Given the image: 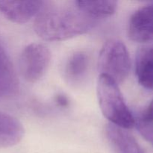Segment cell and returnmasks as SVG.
Returning a JSON list of instances; mask_svg holds the SVG:
<instances>
[{"instance_id":"1","label":"cell","mask_w":153,"mask_h":153,"mask_svg":"<svg viewBox=\"0 0 153 153\" xmlns=\"http://www.w3.org/2000/svg\"><path fill=\"white\" fill-rule=\"evenodd\" d=\"M97 19L78 8L70 6H43L34 24L36 34L45 40L61 41L88 32Z\"/></svg>"},{"instance_id":"2","label":"cell","mask_w":153,"mask_h":153,"mask_svg":"<svg viewBox=\"0 0 153 153\" xmlns=\"http://www.w3.org/2000/svg\"><path fill=\"white\" fill-rule=\"evenodd\" d=\"M97 91L102 112L111 124L124 129L134 126V117L124 101L118 84L105 75H100Z\"/></svg>"},{"instance_id":"3","label":"cell","mask_w":153,"mask_h":153,"mask_svg":"<svg viewBox=\"0 0 153 153\" xmlns=\"http://www.w3.org/2000/svg\"><path fill=\"white\" fill-rule=\"evenodd\" d=\"M99 72L117 84L122 83L128 77L131 68L130 56L122 41L111 39L102 46L99 57Z\"/></svg>"},{"instance_id":"4","label":"cell","mask_w":153,"mask_h":153,"mask_svg":"<svg viewBox=\"0 0 153 153\" xmlns=\"http://www.w3.org/2000/svg\"><path fill=\"white\" fill-rule=\"evenodd\" d=\"M50 61L51 52L46 46L31 43L24 48L19 55V71L25 81L36 82L45 74Z\"/></svg>"},{"instance_id":"5","label":"cell","mask_w":153,"mask_h":153,"mask_svg":"<svg viewBox=\"0 0 153 153\" xmlns=\"http://www.w3.org/2000/svg\"><path fill=\"white\" fill-rule=\"evenodd\" d=\"M128 35L131 40L140 43L152 42V4H148L136 10L130 17Z\"/></svg>"},{"instance_id":"6","label":"cell","mask_w":153,"mask_h":153,"mask_svg":"<svg viewBox=\"0 0 153 153\" xmlns=\"http://www.w3.org/2000/svg\"><path fill=\"white\" fill-rule=\"evenodd\" d=\"M45 4L43 1H0V12L11 22L22 24L38 14Z\"/></svg>"},{"instance_id":"7","label":"cell","mask_w":153,"mask_h":153,"mask_svg":"<svg viewBox=\"0 0 153 153\" xmlns=\"http://www.w3.org/2000/svg\"><path fill=\"white\" fill-rule=\"evenodd\" d=\"M19 81L11 61L0 44V102L16 95Z\"/></svg>"},{"instance_id":"8","label":"cell","mask_w":153,"mask_h":153,"mask_svg":"<svg viewBox=\"0 0 153 153\" xmlns=\"http://www.w3.org/2000/svg\"><path fill=\"white\" fill-rule=\"evenodd\" d=\"M105 134L115 153H142L136 139L124 128L110 123L106 126Z\"/></svg>"},{"instance_id":"9","label":"cell","mask_w":153,"mask_h":153,"mask_svg":"<svg viewBox=\"0 0 153 153\" xmlns=\"http://www.w3.org/2000/svg\"><path fill=\"white\" fill-rule=\"evenodd\" d=\"M24 134L23 126L16 118L0 112V147H10L17 144Z\"/></svg>"},{"instance_id":"10","label":"cell","mask_w":153,"mask_h":153,"mask_svg":"<svg viewBox=\"0 0 153 153\" xmlns=\"http://www.w3.org/2000/svg\"><path fill=\"white\" fill-rule=\"evenodd\" d=\"M135 70L139 84L145 89L151 91L153 80L152 46H142L139 49L136 56Z\"/></svg>"},{"instance_id":"11","label":"cell","mask_w":153,"mask_h":153,"mask_svg":"<svg viewBox=\"0 0 153 153\" xmlns=\"http://www.w3.org/2000/svg\"><path fill=\"white\" fill-rule=\"evenodd\" d=\"M89 57L85 52L79 51L70 56L65 67V76L71 83L80 82L86 76L89 67Z\"/></svg>"},{"instance_id":"12","label":"cell","mask_w":153,"mask_h":153,"mask_svg":"<svg viewBox=\"0 0 153 153\" xmlns=\"http://www.w3.org/2000/svg\"><path fill=\"white\" fill-rule=\"evenodd\" d=\"M76 7L91 17L99 18L110 16L115 13L117 8V1H74Z\"/></svg>"},{"instance_id":"13","label":"cell","mask_w":153,"mask_h":153,"mask_svg":"<svg viewBox=\"0 0 153 153\" xmlns=\"http://www.w3.org/2000/svg\"><path fill=\"white\" fill-rule=\"evenodd\" d=\"M134 119V126L143 138L149 141L152 142L153 130H152V102L142 109L137 114Z\"/></svg>"},{"instance_id":"14","label":"cell","mask_w":153,"mask_h":153,"mask_svg":"<svg viewBox=\"0 0 153 153\" xmlns=\"http://www.w3.org/2000/svg\"><path fill=\"white\" fill-rule=\"evenodd\" d=\"M55 102L58 106L63 108H66L69 105V100L66 96L64 94H58L55 99Z\"/></svg>"}]
</instances>
